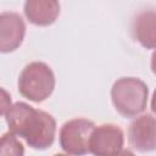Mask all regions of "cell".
Returning a JSON list of instances; mask_svg holds the SVG:
<instances>
[{
	"label": "cell",
	"mask_w": 156,
	"mask_h": 156,
	"mask_svg": "<svg viewBox=\"0 0 156 156\" xmlns=\"http://www.w3.org/2000/svg\"><path fill=\"white\" fill-rule=\"evenodd\" d=\"M5 118L9 132L24 139L29 147L46 150L52 146L56 136V119L50 113L17 101L11 105Z\"/></svg>",
	"instance_id": "6da1fadb"
},
{
	"label": "cell",
	"mask_w": 156,
	"mask_h": 156,
	"mask_svg": "<svg viewBox=\"0 0 156 156\" xmlns=\"http://www.w3.org/2000/svg\"><path fill=\"white\" fill-rule=\"evenodd\" d=\"M115 110L124 118H135L140 116L147 106L149 87L136 77L118 78L110 91Z\"/></svg>",
	"instance_id": "7a4b0ae2"
},
{
	"label": "cell",
	"mask_w": 156,
	"mask_h": 156,
	"mask_svg": "<svg viewBox=\"0 0 156 156\" xmlns=\"http://www.w3.org/2000/svg\"><path fill=\"white\" fill-rule=\"evenodd\" d=\"M56 78L51 67L43 61H33L23 67L18 76L20 94L29 101L43 102L51 96Z\"/></svg>",
	"instance_id": "3957f363"
},
{
	"label": "cell",
	"mask_w": 156,
	"mask_h": 156,
	"mask_svg": "<svg viewBox=\"0 0 156 156\" xmlns=\"http://www.w3.org/2000/svg\"><path fill=\"white\" fill-rule=\"evenodd\" d=\"M95 123L87 118H73L65 122L58 133V141L65 154L85 156L89 154V139Z\"/></svg>",
	"instance_id": "277c9868"
},
{
	"label": "cell",
	"mask_w": 156,
	"mask_h": 156,
	"mask_svg": "<svg viewBox=\"0 0 156 156\" xmlns=\"http://www.w3.org/2000/svg\"><path fill=\"white\" fill-rule=\"evenodd\" d=\"M124 133L113 123L95 126L89 139V154L93 156H113L123 149Z\"/></svg>",
	"instance_id": "5b68a950"
},
{
	"label": "cell",
	"mask_w": 156,
	"mask_h": 156,
	"mask_svg": "<svg viewBox=\"0 0 156 156\" xmlns=\"http://www.w3.org/2000/svg\"><path fill=\"white\" fill-rule=\"evenodd\" d=\"M26 37V23L23 17L13 11L0 13V54L16 51Z\"/></svg>",
	"instance_id": "8992f818"
},
{
	"label": "cell",
	"mask_w": 156,
	"mask_h": 156,
	"mask_svg": "<svg viewBox=\"0 0 156 156\" xmlns=\"http://www.w3.org/2000/svg\"><path fill=\"white\" fill-rule=\"evenodd\" d=\"M156 122L151 113L135 117L128 127L129 145L139 152H152L156 149Z\"/></svg>",
	"instance_id": "52a82bcc"
},
{
	"label": "cell",
	"mask_w": 156,
	"mask_h": 156,
	"mask_svg": "<svg viewBox=\"0 0 156 156\" xmlns=\"http://www.w3.org/2000/svg\"><path fill=\"white\" fill-rule=\"evenodd\" d=\"M23 12L29 23L38 27H48L56 22L61 6L56 0H27Z\"/></svg>",
	"instance_id": "ba28073f"
},
{
	"label": "cell",
	"mask_w": 156,
	"mask_h": 156,
	"mask_svg": "<svg viewBox=\"0 0 156 156\" xmlns=\"http://www.w3.org/2000/svg\"><path fill=\"white\" fill-rule=\"evenodd\" d=\"M133 34L135 40L145 49L154 50L156 46V13L145 10L136 15L133 21Z\"/></svg>",
	"instance_id": "9c48e42d"
},
{
	"label": "cell",
	"mask_w": 156,
	"mask_h": 156,
	"mask_svg": "<svg viewBox=\"0 0 156 156\" xmlns=\"http://www.w3.org/2000/svg\"><path fill=\"white\" fill-rule=\"evenodd\" d=\"M0 156H24V146L16 135L7 132L0 136Z\"/></svg>",
	"instance_id": "30bf717a"
},
{
	"label": "cell",
	"mask_w": 156,
	"mask_h": 156,
	"mask_svg": "<svg viewBox=\"0 0 156 156\" xmlns=\"http://www.w3.org/2000/svg\"><path fill=\"white\" fill-rule=\"evenodd\" d=\"M11 105H12V99H11L10 93L6 89L0 87V117L6 115Z\"/></svg>",
	"instance_id": "8fae6325"
},
{
	"label": "cell",
	"mask_w": 156,
	"mask_h": 156,
	"mask_svg": "<svg viewBox=\"0 0 156 156\" xmlns=\"http://www.w3.org/2000/svg\"><path fill=\"white\" fill-rule=\"evenodd\" d=\"M113 156H135V154L133 151H130L129 149H122L119 152H117Z\"/></svg>",
	"instance_id": "7c38bea8"
},
{
	"label": "cell",
	"mask_w": 156,
	"mask_h": 156,
	"mask_svg": "<svg viewBox=\"0 0 156 156\" xmlns=\"http://www.w3.org/2000/svg\"><path fill=\"white\" fill-rule=\"evenodd\" d=\"M54 156H69V155H67V154H55Z\"/></svg>",
	"instance_id": "4fadbf2b"
}]
</instances>
